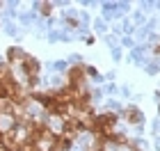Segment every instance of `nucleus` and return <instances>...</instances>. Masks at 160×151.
Listing matches in <instances>:
<instances>
[{
  "mask_svg": "<svg viewBox=\"0 0 160 151\" xmlns=\"http://www.w3.org/2000/svg\"><path fill=\"white\" fill-rule=\"evenodd\" d=\"M23 69H25V73H30V78H34V76L39 73V64L30 55H23Z\"/></svg>",
  "mask_w": 160,
  "mask_h": 151,
  "instance_id": "1",
  "label": "nucleus"
},
{
  "mask_svg": "<svg viewBox=\"0 0 160 151\" xmlns=\"http://www.w3.org/2000/svg\"><path fill=\"white\" fill-rule=\"evenodd\" d=\"M128 121H140V112H137V110H133V108H128Z\"/></svg>",
  "mask_w": 160,
  "mask_h": 151,
  "instance_id": "2",
  "label": "nucleus"
}]
</instances>
